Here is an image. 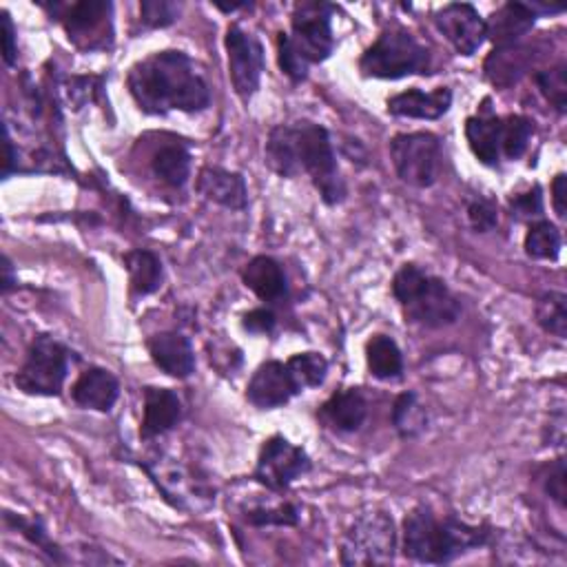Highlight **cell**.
<instances>
[{"mask_svg": "<svg viewBox=\"0 0 567 567\" xmlns=\"http://www.w3.org/2000/svg\"><path fill=\"white\" fill-rule=\"evenodd\" d=\"M264 162L279 177L292 179L308 175L326 206L346 199V182L341 177L332 137L323 124L299 120L270 128L264 144Z\"/></svg>", "mask_w": 567, "mask_h": 567, "instance_id": "obj_1", "label": "cell"}, {"mask_svg": "<svg viewBox=\"0 0 567 567\" xmlns=\"http://www.w3.org/2000/svg\"><path fill=\"white\" fill-rule=\"evenodd\" d=\"M126 86L137 109L146 115L199 113L210 104V86L197 62L177 49L155 51L137 60L128 69Z\"/></svg>", "mask_w": 567, "mask_h": 567, "instance_id": "obj_2", "label": "cell"}, {"mask_svg": "<svg viewBox=\"0 0 567 567\" xmlns=\"http://www.w3.org/2000/svg\"><path fill=\"white\" fill-rule=\"evenodd\" d=\"M401 534L405 558L425 565H447L492 540V529L487 525H472L456 516L441 518L425 503L408 512Z\"/></svg>", "mask_w": 567, "mask_h": 567, "instance_id": "obj_3", "label": "cell"}, {"mask_svg": "<svg viewBox=\"0 0 567 567\" xmlns=\"http://www.w3.org/2000/svg\"><path fill=\"white\" fill-rule=\"evenodd\" d=\"M334 7L323 0H301L290 13V33H277V62L292 82H303L312 64L326 62L334 51Z\"/></svg>", "mask_w": 567, "mask_h": 567, "instance_id": "obj_4", "label": "cell"}, {"mask_svg": "<svg viewBox=\"0 0 567 567\" xmlns=\"http://www.w3.org/2000/svg\"><path fill=\"white\" fill-rule=\"evenodd\" d=\"M392 297L405 321L423 328H447L458 321L463 308L452 288L416 264H403L392 277Z\"/></svg>", "mask_w": 567, "mask_h": 567, "instance_id": "obj_5", "label": "cell"}, {"mask_svg": "<svg viewBox=\"0 0 567 567\" xmlns=\"http://www.w3.org/2000/svg\"><path fill=\"white\" fill-rule=\"evenodd\" d=\"M430 49L401 24L385 27L359 58L361 75L374 80L425 75L430 71Z\"/></svg>", "mask_w": 567, "mask_h": 567, "instance_id": "obj_6", "label": "cell"}, {"mask_svg": "<svg viewBox=\"0 0 567 567\" xmlns=\"http://www.w3.org/2000/svg\"><path fill=\"white\" fill-rule=\"evenodd\" d=\"M399 534L392 516L372 509L357 516L341 536V565H390L394 560Z\"/></svg>", "mask_w": 567, "mask_h": 567, "instance_id": "obj_7", "label": "cell"}, {"mask_svg": "<svg viewBox=\"0 0 567 567\" xmlns=\"http://www.w3.org/2000/svg\"><path fill=\"white\" fill-rule=\"evenodd\" d=\"M71 354L73 352L55 337L35 334L13 377L16 388L31 396H60L69 374Z\"/></svg>", "mask_w": 567, "mask_h": 567, "instance_id": "obj_8", "label": "cell"}, {"mask_svg": "<svg viewBox=\"0 0 567 567\" xmlns=\"http://www.w3.org/2000/svg\"><path fill=\"white\" fill-rule=\"evenodd\" d=\"M390 157L403 184L430 188L441 173V140L430 131L396 133L390 140Z\"/></svg>", "mask_w": 567, "mask_h": 567, "instance_id": "obj_9", "label": "cell"}, {"mask_svg": "<svg viewBox=\"0 0 567 567\" xmlns=\"http://www.w3.org/2000/svg\"><path fill=\"white\" fill-rule=\"evenodd\" d=\"M51 20L55 18L69 40L86 51L106 49L113 42V4L106 0H82V2H53L44 4Z\"/></svg>", "mask_w": 567, "mask_h": 567, "instance_id": "obj_10", "label": "cell"}, {"mask_svg": "<svg viewBox=\"0 0 567 567\" xmlns=\"http://www.w3.org/2000/svg\"><path fill=\"white\" fill-rule=\"evenodd\" d=\"M312 461L301 445L281 434L268 436L257 454L252 478L270 492H286L297 478L308 474Z\"/></svg>", "mask_w": 567, "mask_h": 567, "instance_id": "obj_11", "label": "cell"}, {"mask_svg": "<svg viewBox=\"0 0 567 567\" xmlns=\"http://www.w3.org/2000/svg\"><path fill=\"white\" fill-rule=\"evenodd\" d=\"M224 47L228 55V75L237 97L248 104L259 91L264 73V47L237 22L228 24L224 35Z\"/></svg>", "mask_w": 567, "mask_h": 567, "instance_id": "obj_12", "label": "cell"}, {"mask_svg": "<svg viewBox=\"0 0 567 567\" xmlns=\"http://www.w3.org/2000/svg\"><path fill=\"white\" fill-rule=\"evenodd\" d=\"M434 24L458 55H474L487 40L485 18L470 2H447L434 11Z\"/></svg>", "mask_w": 567, "mask_h": 567, "instance_id": "obj_13", "label": "cell"}, {"mask_svg": "<svg viewBox=\"0 0 567 567\" xmlns=\"http://www.w3.org/2000/svg\"><path fill=\"white\" fill-rule=\"evenodd\" d=\"M297 394H301V390L297 388L286 361L277 359L259 363L246 385L248 403H252L259 410L281 408Z\"/></svg>", "mask_w": 567, "mask_h": 567, "instance_id": "obj_14", "label": "cell"}, {"mask_svg": "<svg viewBox=\"0 0 567 567\" xmlns=\"http://www.w3.org/2000/svg\"><path fill=\"white\" fill-rule=\"evenodd\" d=\"M151 361L173 379H188L195 372V350L179 330H162L146 339Z\"/></svg>", "mask_w": 567, "mask_h": 567, "instance_id": "obj_15", "label": "cell"}, {"mask_svg": "<svg viewBox=\"0 0 567 567\" xmlns=\"http://www.w3.org/2000/svg\"><path fill=\"white\" fill-rule=\"evenodd\" d=\"M195 188L208 202L219 204L228 210H246V206H248L246 179L237 171H228L224 166L206 164L197 173Z\"/></svg>", "mask_w": 567, "mask_h": 567, "instance_id": "obj_16", "label": "cell"}, {"mask_svg": "<svg viewBox=\"0 0 567 567\" xmlns=\"http://www.w3.org/2000/svg\"><path fill=\"white\" fill-rule=\"evenodd\" d=\"M317 416L334 432H357L368 419V399L359 388H341L319 405Z\"/></svg>", "mask_w": 567, "mask_h": 567, "instance_id": "obj_17", "label": "cell"}, {"mask_svg": "<svg viewBox=\"0 0 567 567\" xmlns=\"http://www.w3.org/2000/svg\"><path fill=\"white\" fill-rule=\"evenodd\" d=\"M536 13L529 7V2H520V0H509L505 4H501L487 20H485V29H487V40H492L494 49H505V47H514L518 40H523L536 22Z\"/></svg>", "mask_w": 567, "mask_h": 567, "instance_id": "obj_18", "label": "cell"}, {"mask_svg": "<svg viewBox=\"0 0 567 567\" xmlns=\"http://www.w3.org/2000/svg\"><path fill=\"white\" fill-rule=\"evenodd\" d=\"M182 421V401L175 390L146 385L144 388V414L140 425L142 439H155L171 432Z\"/></svg>", "mask_w": 567, "mask_h": 567, "instance_id": "obj_19", "label": "cell"}, {"mask_svg": "<svg viewBox=\"0 0 567 567\" xmlns=\"http://www.w3.org/2000/svg\"><path fill=\"white\" fill-rule=\"evenodd\" d=\"M452 106V91L447 86H436L434 91L408 89L392 97H388L385 109L394 117H412V120H439Z\"/></svg>", "mask_w": 567, "mask_h": 567, "instance_id": "obj_20", "label": "cell"}, {"mask_svg": "<svg viewBox=\"0 0 567 567\" xmlns=\"http://www.w3.org/2000/svg\"><path fill=\"white\" fill-rule=\"evenodd\" d=\"M120 396L117 377L100 365H91L71 385V399L75 405L95 412H109Z\"/></svg>", "mask_w": 567, "mask_h": 567, "instance_id": "obj_21", "label": "cell"}, {"mask_svg": "<svg viewBox=\"0 0 567 567\" xmlns=\"http://www.w3.org/2000/svg\"><path fill=\"white\" fill-rule=\"evenodd\" d=\"M241 281L264 303H279L288 297V279L284 266L268 255L252 257L241 270Z\"/></svg>", "mask_w": 567, "mask_h": 567, "instance_id": "obj_22", "label": "cell"}, {"mask_svg": "<svg viewBox=\"0 0 567 567\" xmlns=\"http://www.w3.org/2000/svg\"><path fill=\"white\" fill-rule=\"evenodd\" d=\"M465 140L472 155L485 166H498L501 162V115H494L487 106L465 120Z\"/></svg>", "mask_w": 567, "mask_h": 567, "instance_id": "obj_23", "label": "cell"}, {"mask_svg": "<svg viewBox=\"0 0 567 567\" xmlns=\"http://www.w3.org/2000/svg\"><path fill=\"white\" fill-rule=\"evenodd\" d=\"M153 175L171 188H184L190 177V151L182 140H168L151 155Z\"/></svg>", "mask_w": 567, "mask_h": 567, "instance_id": "obj_24", "label": "cell"}, {"mask_svg": "<svg viewBox=\"0 0 567 567\" xmlns=\"http://www.w3.org/2000/svg\"><path fill=\"white\" fill-rule=\"evenodd\" d=\"M124 268L128 272V288L135 297H146L162 288L164 266L153 250L148 248L128 250L124 255Z\"/></svg>", "mask_w": 567, "mask_h": 567, "instance_id": "obj_25", "label": "cell"}, {"mask_svg": "<svg viewBox=\"0 0 567 567\" xmlns=\"http://www.w3.org/2000/svg\"><path fill=\"white\" fill-rule=\"evenodd\" d=\"M368 372L379 381H396L403 374V354L390 334H372L365 341Z\"/></svg>", "mask_w": 567, "mask_h": 567, "instance_id": "obj_26", "label": "cell"}, {"mask_svg": "<svg viewBox=\"0 0 567 567\" xmlns=\"http://www.w3.org/2000/svg\"><path fill=\"white\" fill-rule=\"evenodd\" d=\"M390 419L401 439H416L427 427V410L414 390H405L394 399Z\"/></svg>", "mask_w": 567, "mask_h": 567, "instance_id": "obj_27", "label": "cell"}, {"mask_svg": "<svg viewBox=\"0 0 567 567\" xmlns=\"http://www.w3.org/2000/svg\"><path fill=\"white\" fill-rule=\"evenodd\" d=\"M560 246H563V237L554 221L540 217L529 224L523 241L527 257L538 261H556L560 255Z\"/></svg>", "mask_w": 567, "mask_h": 567, "instance_id": "obj_28", "label": "cell"}, {"mask_svg": "<svg viewBox=\"0 0 567 567\" xmlns=\"http://www.w3.org/2000/svg\"><path fill=\"white\" fill-rule=\"evenodd\" d=\"M534 122L525 115L509 113L501 117V157L514 162L520 159L532 142Z\"/></svg>", "mask_w": 567, "mask_h": 567, "instance_id": "obj_29", "label": "cell"}, {"mask_svg": "<svg viewBox=\"0 0 567 567\" xmlns=\"http://www.w3.org/2000/svg\"><path fill=\"white\" fill-rule=\"evenodd\" d=\"M536 323L558 339L567 337V297L558 290H547L536 299L534 306Z\"/></svg>", "mask_w": 567, "mask_h": 567, "instance_id": "obj_30", "label": "cell"}, {"mask_svg": "<svg viewBox=\"0 0 567 567\" xmlns=\"http://www.w3.org/2000/svg\"><path fill=\"white\" fill-rule=\"evenodd\" d=\"M286 365L297 383V388L303 392L306 388H319L326 381L328 374V361L319 352H297L286 359Z\"/></svg>", "mask_w": 567, "mask_h": 567, "instance_id": "obj_31", "label": "cell"}, {"mask_svg": "<svg viewBox=\"0 0 567 567\" xmlns=\"http://www.w3.org/2000/svg\"><path fill=\"white\" fill-rule=\"evenodd\" d=\"M4 523L20 532L31 545H35L42 554H47L53 563H66V556L62 554V549L49 538L44 525L38 520V518H24L20 514H13V512H4Z\"/></svg>", "mask_w": 567, "mask_h": 567, "instance_id": "obj_32", "label": "cell"}, {"mask_svg": "<svg viewBox=\"0 0 567 567\" xmlns=\"http://www.w3.org/2000/svg\"><path fill=\"white\" fill-rule=\"evenodd\" d=\"M534 82L545 100L558 111L565 113L567 109V64L558 62L549 69H540L534 73Z\"/></svg>", "mask_w": 567, "mask_h": 567, "instance_id": "obj_33", "label": "cell"}, {"mask_svg": "<svg viewBox=\"0 0 567 567\" xmlns=\"http://www.w3.org/2000/svg\"><path fill=\"white\" fill-rule=\"evenodd\" d=\"M246 523L264 527V525H277V527H295L299 523V507L295 503H277V505H259L252 509H246L244 514Z\"/></svg>", "mask_w": 567, "mask_h": 567, "instance_id": "obj_34", "label": "cell"}, {"mask_svg": "<svg viewBox=\"0 0 567 567\" xmlns=\"http://www.w3.org/2000/svg\"><path fill=\"white\" fill-rule=\"evenodd\" d=\"M182 4L171 0H142L140 2V16L144 27L148 29H162L173 24L179 18Z\"/></svg>", "mask_w": 567, "mask_h": 567, "instance_id": "obj_35", "label": "cell"}, {"mask_svg": "<svg viewBox=\"0 0 567 567\" xmlns=\"http://www.w3.org/2000/svg\"><path fill=\"white\" fill-rule=\"evenodd\" d=\"M538 481L543 485V492L558 505V507H565V458L563 456H556L554 461L545 463L540 470H538Z\"/></svg>", "mask_w": 567, "mask_h": 567, "instance_id": "obj_36", "label": "cell"}, {"mask_svg": "<svg viewBox=\"0 0 567 567\" xmlns=\"http://www.w3.org/2000/svg\"><path fill=\"white\" fill-rule=\"evenodd\" d=\"M465 213H467L470 226H472L476 233H489V230H494V228L498 226V208H496V204H494L492 199H487V197H481V195L472 197V199L467 202Z\"/></svg>", "mask_w": 567, "mask_h": 567, "instance_id": "obj_37", "label": "cell"}, {"mask_svg": "<svg viewBox=\"0 0 567 567\" xmlns=\"http://www.w3.org/2000/svg\"><path fill=\"white\" fill-rule=\"evenodd\" d=\"M509 210L516 219H540L543 217V188L534 184L529 190L509 197Z\"/></svg>", "mask_w": 567, "mask_h": 567, "instance_id": "obj_38", "label": "cell"}, {"mask_svg": "<svg viewBox=\"0 0 567 567\" xmlns=\"http://www.w3.org/2000/svg\"><path fill=\"white\" fill-rule=\"evenodd\" d=\"M241 326L252 334H270L277 326V315L272 312V308L259 306L241 315Z\"/></svg>", "mask_w": 567, "mask_h": 567, "instance_id": "obj_39", "label": "cell"}, {"mask_svg": "<svg viewBox=\"0 0 567 567\" xmlns=\"http://www.w3.org/2000/svg\"><path fill=\"white\" fill-rule=\"evenodd\" d=\"M2 58L9 66L16 64L18 58V44H16V27L7 11H2Z\"/></svg>", "mask_w": 567, "mask_h": 567, "instance_id": "obj_40", "label": "cell"}, {"mask_svg": "<svg viewBox=\"0 0 567 567\" xmlns=\"http://www.w3.org/2000/svg\"><path fill=\"white\" fill-rule=\"evenodd\" d=\"M551 206L560 219L567 215V175L558 173L551 182Z\"/></svg>", "mask_w": 567, "mask_h": 567, "instance_id": "obj_41", "label": "cell"}, {"mask_svg": "<svg viewBox=\"0 0 567 567\" xmlns=\"http://www.w3.org/2000/svg\"><path fill=\"white\" fill-rule=\"evenodd\" d=\"M16 284H18V279L13 277V264H11V259L4 255V257H2V295H9Z\"/></svg>", "mask_w": 567, "mask_h": 567, "instance_id": "obj_42", "label": "cell"}]
</instances>
